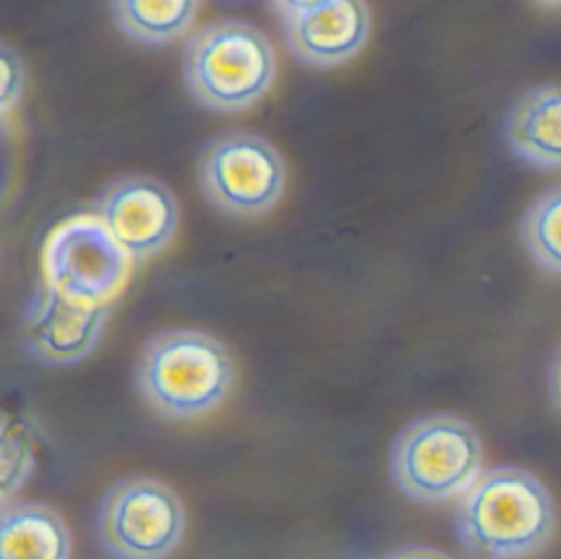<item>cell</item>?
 Segmentation results:
<instances>
[{
    "instance_id": "1",
    "label": "cell",
    "mask_w": 561,
    "mask_h": 559,
    "mask_svg": "<svg viewBox=\"0 0 561 559\" xmlns=\"http://www.w3.org/2000/svg\"><path fill=\"white\" fill-rule=\"evenodd\" d=\"M557 524L543 482L519 467L484 469L460 495L456 533L476 559H522L539 552Z\"/></svg>"
},
{
    "instance_id": "2",
    "label": "cell",
    "mask_w": 561,
    "mask_h": 559,
    "mask_svg": "<svg viewBox=\"0 0 561 559\" xmlns=\"http://www.w3.org/2000/svg\"><path fill=\"white\" fill-rule=\"evenodd\" d=\"M134 381L142 399L171 419H199L230 395L234 362L228 349L199 329H164L136 360Z\"/></svg>"
},
{
    "instance_id": "3",
    "label": "cell",
    "mask_w": 561,
    "mask_h": 559,
    "mask_svg": "<svg viewBox=\"0 0 561 559\" xmlns=\"http://www.w3.org/2000/svg\"><path fill=\"white\" fill-rule=\"evenodd\" d=\"M182 66L197 103L215 112H241L272 88L276 53L261 28L241 20H219L188 37Z\"/></svg>"
},
{
    "instance_id": "4",
    "label": "cell",
    "mask_w": 561,
    "mask_h": 559,
    "mask_svg": "<svg viewBox=\"0 0 561 559\" xmlns=\"http://www.w3.org/2000/svg\"><path fill=\"white\" fill-rule=\"evenodd\" d=\"M394 484L419 502L462 495L482 474V441L460 417L432 412L410 421L390 449Z\"/></svg>"
},
{
    "instance_id": "5",
    "label": "cell",
    "mask_w": 561,
    "mask_h": 559,
    "mask_svg": "<svg viewBox=\"0 0 561 559\" xmlns=\"http://www.w3.org/2000/svg\"><path fill=\"white\" fill-rule=\"evenodd\" d=\"M134 263L96 213H79L44 239L42 283L75 303L110 307L127 287Z\"/></svg>"
},
{
    "instance_id": "6",
    "label": "cell",
    "mask_w": 561,
    "mask_h": 559,
    "mask_svg": "<svg viewBox=\"0 0 561 559\" xmlns=\"http://www.w3.org/2000/svg\"><path fill=\"white\" fill-rule=\"evenodd\" d=\"M197 180L206 199L237 217L272 210L285 191L280 151L252 132H224L206 142L197 160Z\"/></svg>"
},
{
    "instance_id": "7",
    "label": "cell",
    "mask_w": 561,
    "mask_h": 559,
    "mask_svg": "<svg viewBox=\"0 0 561 559\" xmlns=\"http://www.w3.org/2000/svg\"><path fill=\"white\" fill-rule=\"evenodd\" d=\"M184 506L164 482L131 476L114 482L99 509L96 526L103 546L118 559H164L184 533Z\"/></svg>"
},
{
    "instance_id": "8",
    "label": "cell",
    "mask_w": 561,
    "mask_h": 559,
    "mask_svg": "<svg viewBox=\"0 0 561 559\" xmlns=\"http://www.w3.org/2000/svg\"><path fill=\"white\" fill-rule=\"evenodd\" d=\"M94 213L136 263L160 254L180 226L175 195L162 180L145 173L110 180L94 199Z\"/></svg>"
},
{
    "instance_id": "9",
    "label": "cell",
    "mask_w": 561,
    "mask_h": 559,
    "mask_svg": "<svg viewBox=\"0 0 561 559\" xmlns=\"http://www.w3.org/2000/svg\"><path fill=\"white\" fill-rule=\"evenodd\" d=\"M107 313L110 307L75 303L46 283H39L24 313V344L44 364H75L96 346Z\"/></svg>"
},
{
    "instance_id": "10",
    "label": "cell",
    "mask_w": 561,
    "mask_h": 559,
    "mask_svg": "<svg viewBox=\"0 0 561 559\" xmlns=\"http://www.w3.org/2000/svg\"><path fill=\"white\" fill-rule=\"evenodd\" d=\"M370 9L366 0H331L318 9L285 18V42L291 55L316 68L353 59L368 42Z\"/></svg>"
},
{
    "instance_id": "11",
    "label": "cell",
    "mask_w": 561,
    "mask_h": 559,
    "mask_svg": "<svg viewBox=\"0 0 561 559\" xmlns=\"http://www.w3.org/2000/svg\"><path fill=\"white\" fill-rule=\"evenodd\" d=\"M504 140L522 160L561 169V83L526 90L504 118Z\"/></svg>"
},
{
    "instance_id": "12",
    "label": "cell",
    "mask_w": 561,
    "mask_h": 559,
    "mask_svg": "<svg viewBox=\"0 0 561 559\" xmlns=\"http://www.w3.org/2000/svg\"><path fill=\"white\" fill-rule=\"evenodd\" d=\"M70 533L61 515L44 504H4L0 559H70Z\"/></svg>"
},
{
    "instance_id": "13",
    "label": "cell",
    "mask_w": 561,
    "mask_h": 559,
    "mask_svg": "<svg viewBox=\"0 0 561 559\" xmlns=\"http://www.w3.org/2000/svg\"><path fill=\"white\" fill-rule=\"evenodd\" d=\"M116 28L140 44H171L197 18L199 0H110Z\"/></svg>"
},
{
    "instance_id": "14",
    "label": "cell",
    "mask_w": 561,
    "mask_h": 559,
    "mask_svg": "<svg viewBox=\"0 0 561 559\" xmlns=\"http://www.w3.org/2000/svg\"><path fill=\"white\" fill-rule=\"evenodd\" d=\"M519 235L535 265L561 274V184L533 197L522 215Z\"/></svg>"
},
{
    "instance_id": "15",
    "label": "cell",
    "mask_w": 561,
    "mask_h": 559,
    "mask_svg": "<svg viewBox=\"0 0 561 559\" xmlns=\"http://www.w3.org/2000/svg\"><path fill=\"white\" fill-rule=\"evenodd\" d=\"M35 465L33 432L18 419L2 421V500H7L22 487Z\"/></svg>"
},
{
    "instance_id": "16",
    "label": "cell",
    "mask_w": 561,
    "mask_h": 559,
    "mask_svg": "<svg viewBox=\"0 0 561 559\" xmlns=\"http://www.w3.org/2000/svg\"><path fill=\"white\" fill-rule=\"evenodd\" d=\"M2 72H4L2 114H9L11 107L20 101L22 90H24V66H22V59H20V55L9 44H2Z\"/></svg>"
},
{
    "instance_id": "17",
    "label": "cell",
    "mask_w": 561,
    "mask_h": 559,
    "mask_svg": "<svg viewBox=\"0 0 561 559\" xmlns=\"http://www.w3.org/2000/svg\"><path fill=\"white\" fill-rule=\"evenodd\" d=\"M383 559H451L447 552L430 548V546H405L399 550H392Z\"/></svg>"
},
{
    "instance_id": "18",
    "label": "cell",
    "mask_w": 561,
    "mask_h": 559,
    "mask_svg": "<svg viewBox=\"0 0 561 559\" xmlns=\"http://www.w3.org/2000/svg\"><path fill=\"white\" fill-rule=\"evenodd\" d=\"M274 4V9L283 15V18H291L311 9H318L331 0H270Z\"/></svg>"
},
{
    "instance_id": "19",
    "label": "cell",
    "mask_w": 561,
    "mask_h": 559,
    "mask_svg": "<svg viewBox=\"0 0 561 559\" xmlns=\"http://www.w3.org/2000/svg\"><path fill=\"white\" fill-rule=\"evenodd\" d=\"M550 392H552V399L557 403V408L561 410V344L552 357V364H550Z\"/></svg>"
},
{
    "instance_id": "20",
    "label": "cell",
    "mask_w": 561,
    "mask_h": 559,
    "mask_svg": "<svg viewBox=\"0 0 561 559\" xmlns=\"http://www.w3.org/2000/svg\"><path fill=\"white\" fill-rule=\"evenodd\" d=\"M539 4H548V7H561V0H535Z\"/></svg>"
}]
</instances>
